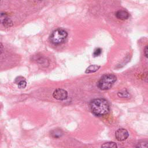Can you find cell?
<instances>
[{"mask_svg":"<svg viewBox=\"0 0 148 148\" xmlns=\"http://www.w3.org/2000/svg\"><path fill=\"white\" fill-rule=\"evenodd\" d=\"M101 148H117V145L113 142H108L104 143L101 146Z\"/></svg>","mask_w":148,"mask_h":148,"instance_id":"10","label":"cell"},{"mask_svg":"<svg viewBox=\"0 0 148 148\" xmlns=\"http://www.w3.org/2000/svg\"><path fill=\"white\" fill-rule=\"evenodd\" d=\"M100 68V66L97 65H92L89 66L86 70L85 72L86 73H93L95 72L96 71H97Z\"/></svg>","mask_w":148,"mask_h":148,"instance_id":"9","label":"cell"},{"mask_svg":"<svg viewBox=\"0 0 148 148\" xmlns=\"http://www.w3.org/2000/svg\"><path fill=\"white\" fill-rule=\"evenodd\" d=\"M18 87L19 88H24L27 86V82L25 80H23L18 83Z\"/></svg>","mask_w":148,"mask_h":148,"instance_id":"13","label":"cell"},{"mask_svg":"<svg viewBox=\"0 0 148 148\" xmlns=\"http://www.w3.org/2000/svg\"><path fill=\"white\" fill-rule=\"evenodd\" d=\"M91 112L97 116H103L108 114L110 107L108 102L103 98L93 99L90 102Z\"/></svg>","mask_w":148,"mask_h":148,"instance_id":"1","label":"cell"},{"mask_svg":"<svg viewBox=\"0 0 148 148\" xmlns=\"http://www.w3.org/2000/svg\"><path fill=\"white\" fill-rule=\"evenodd\" d=\"M116 17L120 20H125L128 18L130 15L129 13L124 10H119L117 12H116V14H115Z\"/></svg>","mask_w":148,"mask_h":148,"instance_id":"7","label":"cell"},{"mask_svg":"<svg viewBox=\"0 0 148 148\" xmlns=\"http://www.w3.org/2000/svg\"><path fill=\"white\" fill-rule=\"evenodd\" d=\"M116 75L112 73H108L103 75L97 83L98 87L101 90L109 89L116 81Z\"/></svg>","mask_w":148,"mask_h":148,"instance_id":"2","label":"cell"},{"mask_svg":"<svg viewBox=\"0 0 148 148\" xmlns=\"http://www.w3.org/2000/svg\"><path fill=\"white\" fill-rule=\"evenodd\" d=\"M50 135L54 138H58L63 135V132L60 129H54L51 131Z\"/></svg>","mask_w":148,"mask_h":148,"instance_id":"8","label":"cell"},{"mask_svg":"<svg viewBox=\"0 0 148 148\" xmlns=\"http://www.w3.org/2000/svg\"><path fill=\"white\" fill-rule=\"evenodd\" d=\"M118 96L120 97H128L129 96L128 92L126 90H123L119 91L117 94Z\"/></svg>","mask_w":148,"mask_h":148,"instance_id":"11","label":"cell"},{"mask_svg":"<svg viewBox=\"0 0 148 148\" xmlns=\"http://www.w3.org/2000/svg\"><path fill=\"white\" fill-rule=\"evenodd\" d=\"M53 96L56 99L62 101L67 98L68 92L66 90L64 89L57 88L54 91L53 93Z\"/></svg>","mask_w":148,"mask_h":148,"instance_id":"4","label":"cell"},{"mask_svg":"<svg viewBox=\"0 0 148 148\" xmlns=\"http://www.w3.org/2000/svg\"><path fill=\"white\" fill-rule=\"evenodd\" d=\"M67 36L68 33L66 31L61 28H58L51 34L49 36V40L54 45H59L64 42Z\"/></svg>","mask_w":148,"mask_h":148,"instance_id":"3","label":"cell"},{"mask_svg":"<svg viewBox=\"0 0 148 148\" xmlns=\"http://www.w3.org/2000/svg\"><path fill=\"white\" fill-rule=\"evenodd\" d=\"M135 148H147V143L145 142L138 143L135 147Z\"/></svg>","mask_w":148,"mask_h":148,"instance_id":"12","label":"cell"},{"mask_svg":"<svg viewBox=\"0 0 148 148\" xmlns=\"http://www.w3.org/2000/svg\"><path fill=\"white\" fill-rule=\"evenodd\" d=\"M0 23L5 27H10L13 25L12 20L5 13H0Z\"/></svg>","mask_w":148,"mask_h":148,"instance_id":"5","label":"cell"},{"mask_svg":"<svg viewBox=\"0 0 148 148\" xmlns=\"http://www.w3.org/2000/svg\"><path fill=\"white\" fill-rule=\"evenodd\" d=\"M115 136L117 140L123 141L128 137V132L124 128H120L116 131Z\"/></svg>","mask_w":148,"mask_h":148,"instance_id":"6","label":"cell"},{"mask_svg":"<svg viewBox=\"0 0 148 148\" xmlns=\"http://www.w3.org/2000/svg\"><path fill=\"white\" fill-rule=\"evenodd\" d=\"M25 80L23 77H22V76H18V77H17L16 78V79H15V83H16V84H18V82H20V81H21V80Z\"/></svg>","mask_w":148,"mask_h":148,"instance_id":"15","label":"cell"},{"mask_svg":"<svg viewBox=\"0 0 148 148\" xmlns=\"http://www.w3.org/2000/svg\"><path fill=\"white\" fill-rule=\"evenodd\" d=\"M147 50H148V48H147V46H146L145 47V49H144V54L145 56V57L147 58Z\"/></svg>","mask_w":148,"mask_h":148,"instance_id":"16","label":"cell"},{"mask_svg":"<svg viewBox=\"0 0 148 148\" xmlns=\"http://www.w3.org/2000/svg\"><path fill=\"white\" fill-rule=\"evenodd\" d=\"M102 53V49L101 48H97L93 53V55L94 57H97L98 56H99Z\"/></svg>","mask_w":148,"mask_h":148,"instance_id":"14","label":"cell"},{"mask_svg":"<svg viewBox=\"0 0 148 148\" xmlns=\"http://www.w3.org/2000/svg\"><path fill=\"white\" fill-rule=\"evenodd\" d=\"M3 49V46L2 44L1 43H0V54H1V53L2 52Z\"/></svg>","mask_w":148,"mask_h":148,"instance_id":"17","label":"cell"}]
</instances>
